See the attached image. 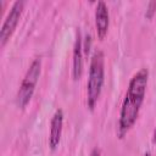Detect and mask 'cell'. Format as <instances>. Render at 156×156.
<instances>
[{"label":"cell","instance_id":"cell-1","mask_svg":"<svg viewBox=\"0 0 156 156\" xmlns=\"http://www.w3.org/2000/svg\"><path fill=\"white\" fill-rule=\"evenodd\" d=\"M149 80L147 68H140L130 78L118 119V135L123 138L138 119L140 107L144 102Z\"/></svg>","mask_w":156,"mask_h":156},{"label":"cell","instance_id":"cell-2","mask_svg":"<svg viewBox=\"0 0 156 156\" xmlns=\"http://www.w3.org/2000/svg\"><path fill=\"white\" fill-rule=\"evenodd\" d=\"M105 82V56L101 50H95L90 58L87 83V104L90 110L98 104Z\"/></svg>","mask_w":156,"mask_h":156},{"label":"cell","instance_id":"cell-3","mask_svg":"<svg viewBox=\"0 0 156 156\" xmlns=\"http://www.w3.org/2000/svg\"><path fill=\"white\" fill-rule=\"evenodd\" d=\"M40 72H41V60L39 57H37L29 65L23 79H22V83L20 85V89L17 91L16 102L20 108L26 107V105L30 101L34 89H35V85L38 83V79L40 77Z\"/></svg>","mask_w":156,"mask_h":156},{"label":"cell","instance_id":"cell-4","mask_svg":"<svg viewBox=\"0 0 156 156\" xmlns=\"http://www.w3.org/2000/svg\"><path fill=\"white\" fill-rule=\"evenodd\" d=\"M24 1L23 0H17L12 4L7 16L5 17L4 20V23L1 26V29H0V45L1 48L5 46V44L9 41L10 37L12 35V33L15 32L17 24H18V21L21 18V15H22V11H23V7H24Z\"/></svg>","mask_w":156,"mask_h":156},{"label":"cell","instance_id":"cell-5","mask_svg":"<svg viewBox=\"0 0 156 156\" xmlns=\"http://www.w3.org/2000/svg\"><path fill=\"white\" fill-rule=\"evenodd\" d=\"M62 128H63V111L61 108H57L55 113L51 117L50 121V133H49V146L51 150H55L60 141L62 135Z\"/></svg>","mask_w":156,"mask_h":156},{"label":"cell","instance_id":"cell-6","mask_svg":"<svg viewBox=\"0 0 156 156\" xmlns=\"http://www.w3.org/2000/svg\"><path fill=\"white\" fill-rule=\"evenodd\" d=\"M108 26H110L108 7L105 1H98L95 7V27H96L98 37L100 39H104L105 35L107 34Z\"/></svg>","mask_w":156,"mask_h":156},{"label":"cell","instance_id":"cell-7","mask_svg":"<svg viewBox=\"0 0 156 156\" xmlns=\"http://www.w3.org/2000/svg\"><path fill=\"white\" fill-rule=\"evenodd\" d=\"M83 72V43L82 34L79 28L76 32V40L73 46V65H72V77L74 80H78L82 77Z\"/></svg>","mask_w":156,"mask_h":156},{"label":"cell","instance_id":"cell-8","mask_svg":"<svg viewBox=\"0 0 156 156\" xmlns=\"http://www.w3.org/2000/svg\"><path fill=\"white\" fill-rule=\"evenodd\" d=\"M155 10H156V1H151V2H149L147 4V10H146V13H145V16L146 17H152V15H154V12H155Z\"/></svg>","mask_w":156,"mask_h":156},{"label":"cell","instance_id":"cell-9","mask_svg":"<svg viewBox=\"0 0 156 156\" xmlns=\"http://www.w3.org/2000/svg\"><path fill=\"white\" fill-rule=\"evenodd\" d=\"M90 156H101V150L99 147H94L90 152Z\"/></svg>","mask_w":156,"mask_h":156},{"label":"cell","instance_id":"cell-10","mask_svg":"<svg viewBox=\"0 0 156 156\" xmlns=\"http://www.w3.org/2000/svg\"><path fill=\"white\" fill-rule=\"evenodd\" d=\"M152 141H154V144L156 145V127H155V129H154V135H152Z\"/></svg>","mask_w":156,"mask_h":156},{"label":"cell","instance_id":"cell-11","mask_svg":"<svg viewBox=\"0 0 156 156\" xmlns=\"http://www.w3.org/2000/svg\"><path fill=\"white\" fill-rule=\"evenodd\" d=\"M145 156H154V155H152V154H150V152H146V154H145Z\"/></svg>","mask_w":156,"mask_h":156}]
</instances>
